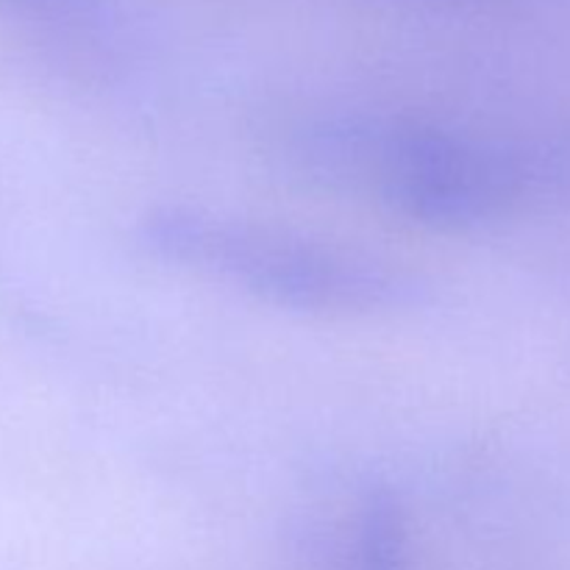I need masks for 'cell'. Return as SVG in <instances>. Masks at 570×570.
<instances>
[{
    "label": "cell",
    "mask_w": 570,
    "mask_h": 570,
    "mask_svg": "<svg viewBox=\"0 0 570 570\" xmlns=\"http://www.w3.org/2000/svg\"><path fill=\"white\" fill-rule=\"evenodd\" d=\"M301 156L323 181L438 228L488 220L515 193L507 156L415 120L321 122L306 131Z\"/></svg>",
    "instance_id": "6da1fadb"
},
{
    "label": "cell",
    "mask_w": 570,
    "mask_h": 570,
    "mask_svg": "<svg viewBox=\"0 0 570 570\" xmlns=\"http://www.w3.org/2000/svg\"><path fill=\"white\" fill-rule=\"evenodd\" d=\"M139 237L161 259L293 309L376 312L417 301L415 282L354 250L189 206L154 209Z\"/></svg>",
    "instance_id": "7a4b0ae2"
},
{
    "label": "cell",
    "mask_w": 570,
    "mask_h": 570,
    "mask_svg": "<svg viewBox=\"0 0 570 570\" xmlns=\"http://www.w3.org/2000/svg\"><path fill=\"white\" fill-rule=\"evenodd\" d=\"M404 554V515L393 495H367L356 521V570H395Z\"/></svg>",
    "instance_id": "3957f363"
}]
</instances>
